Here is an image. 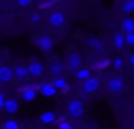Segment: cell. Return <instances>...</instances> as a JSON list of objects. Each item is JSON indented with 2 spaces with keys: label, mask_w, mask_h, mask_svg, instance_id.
<instances>
[{
  "label": "cell",
  "mask_w": 134,
  "mask_h": 129,
  "mask_svg": "<svg viewBox=\"0 0 134 129\" xmlns=\"http://www.w3.org/2000/svg\"><path fill=\"white\" fill-rule=\"evenodd\" d=\"M65 22H66V19L61 11H53V13L49 14V23L53 27H61V26L65 24Z\"/></svg>",
  "instance_id": "3"
},
{
  "label": "cell",
  "mask_w": 134,
  "mask_h": 129,
  "mask_svg": "<svg viewBox=\"0 0 134 129\" xmlns=\"http://www.w3.org/2000/svg\"><path fill=\"white\" fill-rule=\"evenodd\" d=\"M4 109H6L7 113H16L19 109V102L16 99H6V103H4Z\"/></svg>",
  "instance_id": "12"
},
{
  "label": "cell",
  "mask_w": 134,
  "mask_h": 129,
  "mask_svg": "<svg viewBox=\"0 0 134 129\" xmlns=\"http://www.w3.org/2000/svg\"><path fill=\"white\" fill-rule=\"evenodd\" d=\"M98 89H99V80L97 79V77L91 76L88 80H85V82H84L85 93H94V92H97Z\"/></svg>",
  "instance_id": "5"
},
{
  "label": "cell",
  "mask_w": 134,
  "mask_h": 129,
  "mask_svg": "<svg viewBox=\"0 0 134 129\" xmlns=\"http://www.w3.org/2000/svg\"><path fill=\"white\" fill-rule=\"evenodd\" d=\"M91 77V72H90V69H79L78 72H76V79H79V80H88Z\"/></svg>",
  "instance_id": "16"
},
{
  "label": "cell",
  "mask_w": 134,
  "mask_h": 129,
  "mask_svg": "<svg viewBox=\"0 0 134 129\" xmlns=\"http://www.w3.org/2000/svg\"><path fill=\"white\" fill-rule=\"evenodd\" d=\"M68 112H69V115L72 118H75V119H78V118H81L82 115H84L85 112V108H84V103L81 102V100H71L69 105H68Z\"/></svg>",
  "instance_id": "1"
},
{
  "label": "cell",
  "mask_w": 134,
  "mask_h": 129,
  "mask_svg": "<svg viewBox=\"0 0 134 129\" xmlns=\"http://www.w3.org/2000/svg\"><path fill=\"white\" fill-rule=\"evenodd\" d=\"M53 86H55L58 90H68V83L64 77H55L53 79Z\"/></svg>",
  "instance_id": "15"
},
{
  "label": "cell",
  "mask_w": 134,
  "mask_h": 129,
  "mask_svg": "<svg viewBox=\"0 0 134 129\" xmlns=\"http://www.w3.org/2000/svg\"><path fill=\"white\" fill-rule=\"evenodd\" d=\"M39 19H41V17H39V14H33V16H32V20H33L35 23H38Z\"/></svg>",
  "instance_id": "28"
},
{
  "label": "cell",
  "mask_w": 134,
  "mask_h": 129,
  "mask_svg": "<svg viewBox=\"0 0 134 129\" xmlns=\"http://www.w3.org/2000/svg\"><path fill=\"white\" fill-rule=\"evenodd\" d=\"M58 128L59 129H74L72 125H71L69 122H66V120H61V122H59V125H58Z\"/></svg>",
  "instance_id": "25"
},
{
  "label": "cell",
  "mask_w": 134,
  "mask_h": 129,
  "mask_svg": "<svg viewBox=\"0 0 134 129\" xmlns=\"http://www.w3.org/2000/svg\"><path fill=\"white\" fill-rule=\"evenodd\" d=\"M130 63H131V66H134V53L130 54Z\"/></svg>",
  "instance_id": "29"
},
{
  "label": "cell",
  "mask_w": 134,
  "mask_h": 129,
  "mask_svg": "<svg viewBox=\"0 0 134 129\" xmlns=\"http://www.w3.org/2000/svg\"><path fill=\"white\" fill-rule=\"evenodd\" d=\"M124 43H125V39L122 36V33H115V36H114V45H115V47L118 50H121Z\"/></svg>",
  "instance_id": "17"
},
{
  "label": "cell",
  "mask_w": 134,
  "mask_h": 129,
  "mask_svg": "<svg viewBox=\"0 0 134 129\" xmlns=\"http://www.w3.org/2000/svg\"><path fill=\"white\" fill-rule=\"evenodd\" d=\"M122 30L125 33H134V19L133 17H127L122 20Z\"/></svg>",
  "instance_id": "14"
},
{
  "label": "cell",
  "mask_w": 134,
  "mask_h": 129,
  "mask_svg": "<svg viewBox=\"0 0 134 129\" xmlns=\"http://www.w3.org/2000/svg\"><path fill=\"white\" fill-rule=\"evenodd\" d=\"M36 46L43 52H49L51 49H52V46H53V42H52V39H51L49 36H41V37H38V40H36Z\"/></svg>",
  "instance_id": "6"
},
{
  "label": "cell",
  "mask_w": 134,
  "mask_h": 129,
  "mask_svg": "<svg viewBox=\"0 0 134 129\" xmlns=\"http://www.w3.org/2000/svg\"><path fill=\"white\" fill-rule=\"evenodd\" d=\"M81 63H82V59L78 53H71L69 56H68V66H69V69H72V70L78 69L79 66H81Z\"/></svg>",
  "instance_id": "9"
},
{
  "label": "cell",
  "mask_w": 134,
  "mask_h": 129,
  "mask_svg": "<svg viewBox=\"0 0 134 129\" xmlns=\"http://www.w3.org/2000/svg\"><path fill=\"white\" fill-rule=\"evenodd\" d=\"M55 119H56V116H55V113H53L52 110H46V112H43V113L41 115V120H42V123H45V125L53 123Z\"/></svg>",
  "instance_id": "13"
},
{
  "label": "cell",
  "mask_w": 134,
  "mask_h": 129,
  "mask_svg": "<svg viewBox=\"0 0 134 129\" xmlns=\"http://www.w3.org/2000/svg\"><path fill=\"white\" fill-rule=\"evenodd\" d=\"M51 72H52L53 75H61L62 72H64V67H62V65L59 62H56L51 66Z\"/></svg>",
  "instance_id": "21"
},
{
  "label": "cell",
  "mask_w": 134,
  "mask_h": 129,
  "mask_svg": "<svg viewBox=\"0 0 134 129\" xmlns=\"http://www.w3.org/2000/svg\"><path fill=\"white\" fill-rule=\"evenodd\" d=\"M3 129H19V123L16 122L15 119L6 120V122L3 123Z\"/></svg>",
  "instance_id": "20"
},
{
  "label": "cell",
  "mask_w": 134,
  "mask_h": 129,
  "mask_svg": "<svg viewBox=\"0 0 134 129\" xmlns=\"http://www.w3.org/2000/svg\"><path fill=\"white\" fill-rule=\"evenodd\" d=\"M110 65H111V62L108 59H101V60H98V62L95 63L94 67H95L97 70H104V69H107Z\"/></svg>",
  "instance_id": "19"
},
{
  "label": "cell",
  "mask_w": 134,
  "mask_h": 129,
  "mask_svg": "<svg viewBox=\"0 0 134 129\" xmlns=\"http://www.w3.org/2000/svg\"><path fill=\"white\" fill-rule=\"evenodd\" d=\"M27 70H29V75H32V76H41L43 73V66L39 62H32L27 66Z\"/></svg>",
  "instance_id": "10"
},
{
  "label": "cell",
  "mask_w": 134,
  "mask_h": 129,
  "mask_svg": "<svg viewBox=\"0 0 134 129\" xmlns=\"http://www.w3.org/2000/svg\"><path fill=\"white\" fill-rule=\"evenodd\" d=\"M29 4H30L29 0H20L19 2V6H29Z\"/></svg>",
  "instance_id": "27"
},
{
  "label": "cell",
  "mask_w": 134,
  "mask_h": 129,
  "mask_svg": "<svg viewBox=\"0 0 134 129\" xmlns=\"http://www.w3.org/2000/svg\"><path fill=\"white\" fill-rule=\"evenodd\" d=\"M88 46L92 49H95V50H101L102 49V42L99 39H97V37H92V39L88 40Z\"/></svg>",
  "instance_id": "18"
},
{
  "label": "cell",
  "mask_w": 134,
  "mask_h": 129,
  "mask_svg": "<svg viewBox=\"0 0 134 129\" xmlns=\"http://www.w3.org/2000/svg\"><path fill=\"white\" fill-rule=\"evenodd\" d=\"M107 88H108V90L113 92V93H118V92L124 88V80H122V77L115 76V77H113V79L108 80Z\"/></svg>",
  "instance_id": "2"
},
{
  "label": "cell",
  "mask_w": 134,
  "mask_h": 129,
  "mask_svg": "<svg viewBox=\"0 0 134 129\" xmlns=\"http://www.w3.org/2000/svg\"><path fill=\"white\" fill-rule=\"evenodd\" d=\"M4 103H6V99H4V96L2 93H0V109L4 108Z\"/></svg>",
  "instance_id": "26"
},
{
  "label": "cell",
  "mask_w": 134,
  "mask_h": 129,
  "mask_svg": "<svg viewBox=\"0 0 134 129\" xmlns=\"http://www.w3.org/2000/svg\"><path fill=\"white\" fill-rule=\"evenodd\" d=\"M13 76H15L13 69L7 67V66H0V82L7 83L13 79Z\"/></svg>",
  "instance_id": "7"
},
{
  "label": "cell",
  "mask_w": 134,
  "mask_h": 129,
  "mask_svg": "<svg viewBox=\"0 0 134 129\" xmlns=\"http://www.w3.org/2000/svg\"><path fill=\"white\" fill-rule=\"evenodd\" d=\"M133 10H134V2H125L124 4H122V11L131 13Z\"/></svg>",
  "instance_id": "22"
},
{
  "label": "cell",
  "mask_w": 134,
  "mask_h": 129,
  "mask_svg": "<svg viewBox=\"0 0 134 129\" xmlns=\"http://www.w3.org/2000/svg\"><path fill=\"white\" fill-rule=\"evenodd\" d=\"M124 39H125V43L128 46H134V33H127L124 36Z\"/></svg>",
  "instance_id": "24"
},
{
  "label": "cell",
  "mask_w": 134,
  "mask_h": 129,
  "mask_svg": "<svg viewBox=\"0 0 134 129\" xmlns=\"http://www.w3.org/2000/svg\"><path fill=\"white\" fill-rule=\"evenodd\" d=\"M13 72H15V77H18L19 80H25L27 77V75H29L27 67L23 66V65H18L15 69H13Z\"/></svg>",
  "instance_id": "11"
},
{
  "label": "cell",
  "mask_w": 134,
  "mask_h": 129,
  "mask_svg": "<svg viewBox=\"0 0 134 129\" xmlns=\"http://www.w3.org/2000/svg\"><path fill=\"white\" fill-rule=\"evenodd\" d=\"M20 92H22V99H23L25 102H32V100L36 97V90H35V88L26 86V88H22Z\"/></svg>",
  "instance_id": "8"
},
{
  "label": "cell",
  "mask_w": 134,
  "mask_h": 129,
  "mask_svg": "<svg viewBox=\"0 0 134 129\" xmlns=\"http://www.w3.org/2000/svg\"><path fill=\"white\" fill-rule=\"evenodd\" d=\"M36 129H42V128H36Z\"/></svg>",
  "instance_id": "30"
},
{
  "label": "cell",
  "mask_w": 134,
  "mask_h": 129,
  "mask_svg": "<svg viewBox=\"0 0 134 129\" xmlns=\"http://www.w3.org/2000/svg\"><path fill=\"white\" fill-rule=\"evenodd\" d=\"M122 65H124V60H122V57H117V59H114V62H113L114 69L120 70V69H122Z\"/></svg>",
  "instance_id": "23"
},
{
  "label": "cell",
  "mask_w": 134,
  "mask_h": 129,
  "mask_svg": "<svg viewBox=\"0 0 134 129\" xmlns=\"http://www.w3.org/2000/svg\"><path fill=\"white\" fill-rule=\"evenodd\" d=\"M39 90H41V93L45 97H52L58 93V89L53 86V83H49V82L42 83V85L39 86Z\"/></svg>",
  "instance_id": "4"
}]
</instances>
